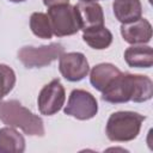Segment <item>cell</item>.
<instances>
[{
    "instance_id": "obj_1",
    "label": "cell",
    "mask_w": 153,
    "mask_h": 153,
    "mask_svg": "<svg viewBox=\"0 0 153 153\" xmlns=\"http://www.w3.org/2000/svg\"><path fill=\"white\" fill-rule=\"evenodd\" d=\"M153 96V82L146 75L122 73L102 92V99L112 103L135 102L142 103L149 100Z\"/></svg>"
},
{
    "instance_id": "obj_2",
    "label": "cell",
    "mask_w": 153,
    "mask_h": 153,
    "mask_svg": "<svg viewBox=\"0 0 153 153\" xmlns=\"http://www.w3.org/2000/svg\"><path fill=\"white\" fill-rule=\"evenodd\" d=\"M0 121L8 127L20 128L30 136L44 135V124L42 118L14 99L0 102Z\"/></svg>"
},
{
    "instance_id": "obj_3",
    "label": "cell",
    "mask_w": 153,
    "mask_h": 153,
    "mask_svg": "<svg viewBox=\"0 0 153 153\" xmlns=\"http://www.w3.org/2000/svg\"><path fill=\"white\" fill-rule=\"evenodd\" d=\"M145 116L134 111H117L110 115L105 133L110 141L127 142L134 140L141 129Z\"/></svg>"
},
{
    "instance_id": "obj_4",
    "label": "cell",
    "mask_w": 153,
    "mask_h": 153,
    "mask_svg": "<svg viewBox=\"0 0 153 153\" xmlns=\"http://www.w3.org/2000/svg\"><path fill=\"white\" fill-rule=\"evenodd\" d=\"M53 35L57 37L71 36L81 30L80 19L75 6L69 4L48 7L47 13Z\"/></svg>"
},
{
    "instance_id": "obj_5",
    "label": "cell",
    "mask_w": 153,
    "mask_h": 153,
    "mask_svg": "<svg viewBox=\"0 0 153 153\" xmlns=\"http://www.w3.org/2000/svg\"><path fill=\"white\" fill-rule=\"evenodd\" d=\"M65 53V48L60 43H50L41 47H23L18 51L19 61L26 68H39L50 65Z\"/></svg>"
},
{
    "instance_id": "obj_6",
    "label": "cell",
    "mask_w": 153,
    "mask_h": 153,
    "mask_svg": "<svg viewBox=\"0 0 153 153\" xmlns=\"http://www.w3.org/2000/svg\"><path fill=\"white\" fill-rule=\"evenodd\" d=\"M65 114L78 120L85 121L94 117L98 112V103L92 93L85 90H73L69 94L67 105L63 109Z\"/></svg>"
},
{
    "instance_id": "obj_7",
    "label": "cell",
    "mask_w": 153,
    "mask_h": 153,
    "mask_svg": "<svg viewBox=\"0 0 153 153\" xmlns=\"http://www.w3.org/2000/svg\"><path fill=\"white\" fill-rule=\"evenodd\" d=\"M66 93L65 88L59 79L51 80L47 84L38 94V110L42 115L51 116L59 112L65 104Z\"/></svg>"
},
{
    "instance_id": "obj_8",
    "label": "cell",
    "mask_w": 153,
    "mask_h": 153,
    "mask_svg": "<svg viewBox=\"0 0 153 153\" xmlns=\"http://www.w3.org/2000/svg\"><path fill=\"white\" fill-rule=\"evenodd\" d=\"M59 69L68 81H80L90 72L86 56L82 53H63L59 57Z\"/></svg>"
},
{
    "instance_id": "obj_9",
    "label": "cell",
    "mask_w": 153,
    "mask_h": 153,
    "mask_svg": "<svg viewBox=\"0 0 153 153\" xmlns=\"http://www.w3.org/2000/svg\"><path fill=\"white\" fill-rule=\"evenodd\" d=\"M121 35L129 44H145L152 38V25L147 19L140 18L133 23L122 24Z\"/></svg>"
},
{
    "instance_id": "obj_10",
    "label": "cell",
    "mask_w": 153,
    "mask_h": 153,
    "mask_svg": "<svg viewBox=\"0 0 153 153\" xmlns=\"http://www.w3.org/2000/svg\"><path fill=\"white\" fill-rule=\"evenodd\" d=\"M74 6H75V8L78 11L79 19H80V25H81V30L82 31L87 30V29L98 27V26H103L104 25L103 8L96 1H91V2L80 1L79 4H76Z\"/></svg>"
},
{
    "instance_id": "obj_11",
    "label": "cell",
    "mask_w": 153,
    "mask_h": 153,
    "mask_svg": "<svg viewBox=\"0 0 153 153\" xmlns=\"http://www.w3.org/2000/svg\"><path fill=\"white\" fill-rule=\"evenodd\" d=\"M121 74V71L112 63H99L91 69L90 82L99 92H103L112 80Z\"/></svg>"
},
{
    "instance_id": "obj_12",
    "label": "cell",
    "mask_w": 153,
    "mask_h": 153,
    "mask_svg": "<svg viewBox=\"0 0 153 153\" xmlns=\"http://www.w3.org/2000/svg\"><path fill=\"white\" fill-rule=\"evenodd\" d=\"M112 11L118 22L128 24L141 18L142 6L140 0H115Z\"/></svg>"
},
{
    "instance_id": "obj_13",
    "label": "cell",
    "mask_w": 153,
    "mask_h": 153,
    "mask_svg": "<svg viewBox=\"0 0 153 153\" xmlns=\"http://www.w3.org/2000/svg\"><path fill=\"white\" fill-rule=\"evenodd\" d=\"M124 60L128 66L136 68H149L153 65V50L148 45H131L124 51Z\"/></svg>"
},
{
    "instance_id": "obj_14",
    "label": "cell",
    "mask_w": 153,
    "mask_h": 153,
    "mask_svg": "<svg viewBox=\"0 0 153 153\" xmlns=\"http://www.w3.org/2000/svg\"><path fill=\"white\" fill-rule=\"evenodd\" d=\"M25 151V139L16 129L5 127L0 129V152L22 153Z\"/></svg>"
},
{
    "instance_id": "obj_15",
    "label": "cell",
    "mask_w": 153,
    "mask_h": 153,
    "mask_svg": "<svg viewBox=\"0 0 153 153\" xmlns=\"http://www.w3.org/2000/svg\"><path fill=\"white\" fill-rule=\"evenodd\" d=\"M82 39L91 48L102 50L110 47L112 43V33L104 25L98 27H92L82 31Z\"/></svg>"
},
{
    "instance_id": "obj_16",
    "label": "cell",
    "mask_w": 153,
    "mask_h": 153,
    "mask_svg": "<svg viewBox=\"0 0 153 153\" xmlns=\"http://www.w3.org/2000/svg\"><path fill=\"white\" fill-rule=\"evenodd\" d=\"M30 29L32 33L39 38L49 39L53 36L51 26L49 18L45 13L42 12H33L30 17Z\"/></svg>"
},
{
    "instance_id": "obj_17",
    "label": "cell",
    "mask_w": 153,
    "mask_h": 153,
    "mask_svg": "<svg viewBox=\"0 0 153 153\" xmlns=\"http://www.w3.org/2000/svg\"><path fill=\"white\" fill-rule=\"evenodd\" d=\"M16 85V73L14 71L6 66L0 63V102L4 99L5 96H7Z\"/></svg>"
},
{
    "instance_id": "obj_18",
    "label": "cell",
    "mask_w": 153,
    "mask_h": 153,
    "mask_svg": "<svg viewBox=\"0 0 153 153\" xmlns=\"http://www.w3.org/2000/svg\"><path fill=\"white\" fill-rule=\"evenodd\" d=\"M43 4L47 7H51V6H56V5L69 4V0H43Z\"/></svg>"
},
{
    "instance_id": "obj_19",
    "label": "cell",
    "mask_w": 153,
    "mask_h": 153,
    "mask_svg": "<svg viewBox=\"0 0 153 153\" xmlns=\"http://www.w3.org/2000/svg\"><path fill=\"white\" fill-rule=\"evenodd\" d=\"M11 2H23V1H25V0H10Z\"/></svg>"
},
{
    "instance_id": "obj_20",
    "label": "cell",
    "mask_w": 153,
    "mask_h": 153,
    "mask_svg": "<svg viewBox=\"0 0 153 153\" xmlns=\"http://www.w3.org/2000/svg\"><path fill=\"white\" fill-rule=\"evenodd\" d=\"M80 1H82V2H91V1H98V0H80Z\"/></svg>"
}]
</instances>
